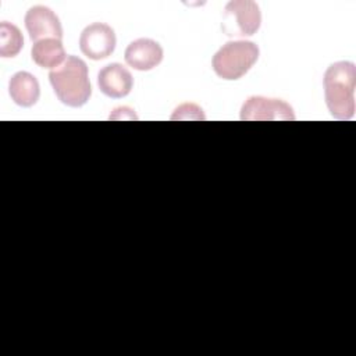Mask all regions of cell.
Instances as JSON below:
<instances>
[{"label":"cell","instance_id":"obj_1","mask_svg":"<svg viewBox=\"0 0 356 356\" xmlns=\"http://www.w3.org/2000/svg\"><path fill=\"white\" fill-rule=\"evenodd\" d=\"M356 65L350 61L331 64L324 74L325 103L337 120H349L355 115Z\"/></svg>","mask_w":356,"mask_h":356},{"label":"cell","instance_id":"obj_2","mask_svg":"<svg viewBox=\"0 0 356 356\" xmlns=\"http://www.w3.org/2000/svg\"><path fill=\"white\" fill-rule=\"evenodd\" d=\"M49 81L58 100L70 107L83 106L92 93L88 65L75 56H67L65 61L49 72Z\"/></svg>","mask_w":356,"mask_h":356},{"label":"cell","instance_id":"obj_3","mask_svg":"<svg viewBox=\"0 0 356 356\" xmlns=\"http://www.w3.org/2000/svg\"><path fill=\"white\" fill-rule=\"evenodd\" d=\"M259 47L250 40H231L222 44L213 57L214 72L227 81L242 78L257 61Z\"/></svg>","mask_w":356,"mask_h":356},{"label":"cell","instance_id":"obj_4","mask_svg":"<svg viewBox=\"0 0 356 356\" xmlns=\"http://www.w3.org/2000/svg\"><path fill=\"white\" fill-rule=\"evenodd\" d=\"M261 24L259 6L250 0H234L225 6L222 29L228 36H252Z\"/></svg>","mask_w":356,"mask_h":356},{"label":"cell","instance_id":"obj_5","mask_svg":"<svg viewBox=\"0 0 356 356\" xmlns=\"http://www.w3.org/2000/svg\"><path fill=\"white\" fill-rule=\"evenodd\" d=\"M242 121H293V108L281 99L250 96L241 108Z\"/></svg>","mask_w":356,"mask_h":356},{"label":"cell","instance_id":"obj_6","mask_svg":"<svg viewBox=\"0 0 356 356\" xmlns=\"http://www.w3.org/2000/svg\"><path fill=\"white\" fill-rule=\"evenodd\" d=\"M79 49L90 60H103L115 49L114 29L103 22L88 25L79 36Z\"/></svg>","mask_w":356,"mask_h":356},{"label":"cell","instance_id":"obj_7","mask_svg":"<svg viewBox=\"0 0 356 356\" xmlns=\"http://www.w3.org/2000/svg\"><path fill=\"white\" fill-rule=\"evenodd\" d=\"M25 28L31 40L60 39L63 38V26L58 17L44 6H33L25 14Z\"/></svg>","mask_w":356,"mask_h":356},{"label":"cell","instance_id":"obj_8","mask_svg":"<svg viewBox=\"0 0 356 356\" xmlns=\"http://www.w3.org/2000/svg\"><path fill=\"white\" fill-rule=\"evenodd\" d=\"M97 86L106 96L121 99L129 95L134 86V78L122 64L111 63L99 71Z\"/></svg>","mask_w":356,"mask_h":356},{"label":"cell","instance_id":"obj_9","mask_svg":"<svg viewBox=\"0 0 356 356\" xmlns=\"http://www.w3.org/2000/svg\"><path fill=\"white\" fill-rule=\"evenodd\" d=\"M163 54V47L156 40L140 38L128 44L124 57L134 70L149 71L161 63Z\"/></svg>","mask_w":356,"mask_h":356},{"label":"cell","instance_id":"obj_10","mask_svg":"<svg viewBox=\"0 0 356 356\" xmlns=\"http://www.w3.org/2000/svg\"><path fill=\"white\" fill-rule=\"evenodd\" d=\"M8 93L15 104L21 107H31L39 100V82L32 74L19 71L10 78Z\"/></svg>","mask_w":356,"mask_h":356},{"label":"cell","instance_id":"obj_11","mask_svg":"<svg viewBox=\"0 0 356 356\" xmlns=\"http://www.w3.org/2000/svg\"><path fill=\"white\" fill-rule=\"evenodd\" d=\"M31 56L35 64L42 68L56 70L65 61V50L60 39L49 38L33 43Z\"/></svg>","mask_w":356,"mask_h":356},{"label":"cell","instance_id":"obj_12","mask_svg":"<svg viewBox=\"0 0 356 356\" xmlns=\"http://www.w3.org/2000/svg\"><path fill=\"white\" fill-rule=\"evenodd\" d=\"M24 44L21 31L10 22L0 24V56L1 57H15Z\"/></svg>","mask_w":356,"mask_h":356}]
</instances>
